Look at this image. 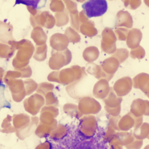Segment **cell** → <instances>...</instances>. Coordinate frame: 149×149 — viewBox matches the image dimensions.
Wrapping results in <instances>:
<instances>
[{
    "label": "cell",
    "instance_id": "1",
    "mask_svg": "<svg viewBox=\"0 0 149 149\" xmlns=\"http://www.w3.org/2000/svg\"><path fill=\"white\" fill-rule=\"evenodd\" d=\"M81 122L66 126V133L61 138L47 137L49 149H111L105 137V130L97 125L94 134L87 136L81 129Z\"/></svg>",
    "mask_w": 149,
    "mask_h": 149
},
{
    "label": "cell",
    "instance_id": "2",
    "mask_svg": "<svg viewBox=\"0 0 149 149\" xmlns=\"http://www.w3.org/2000/svg\"><path fill=\"white\" fill-rule=\"evenodd\" d=\"M87 75L85 67L74 65L61 71L52 72L48 75L47 79L50 81L67 85L85 78Z\"/></svg>",
    "mask_w": 149,
    "mask_h": 149
},
{
    "label": "cell",
    "instance_id": "3",
    "mask_svg": "<svg viewBox=\"0 0 149 149\" xmlns=\"http://www.w3.org/2000/svg\"><path fill=\"white\" fill-rule=\"evenodd\" d=\"M16 49L17 50V52L13 60L12 64L17 70L27 66L36 48L29 40L22 39L17 42Z\"/></svg>",
    "mask_w": 149,
    "mask_h": 149
},
{
    "label": "cell",
    "instance_id": "4",
    "mask_svg": "<svg viewBox=\"0 0 149 149\" xmlns=\"http://www.w3.org/2000/svg\"><path fill=\"white\" fill-rule=\"evenodd\" d=\"M72 59L71 52L67 48L63 51L59 52L52 49L51 56L49 60V67L53 70H59L62 67L71 63Z\"/></svg>",
    "mask_w": 149,
    "mask_h": 149
},
{
    "label": "cell",
    "instance_id": "5",
    "mask_svg": "<svg viewBox=\"0 0 149 149\" xmlns=\"http://www.w3.org/2000/svg\"><path fill=\"white\" fill-rule=\"evenodd\" d=\"M82 8L88 18L103 15L107 10L105 0H90L82 5Z\"/></svg>",
    "mask_w": 149,
    "mask_h": 149
},
{
    "label": "cell",
    "instance_id": "6",
    "mask_svg": "<svg viewBox=\"0 0 149 149\" xmlns=\"http://www.w3.org/2000/svg\"><path fill=\"white\" fill-rule=\"evenodd\" d=\"M30 22L32 27H45L51 29L56 24L55 17L48 11L42 12L39 10L35 15L30 16Z\"/></svg>",
    "mask_w": 149,
    "mask_h": 149
},
{
    "label": "cell",
    "instance_id": "7",
    "mask_svg": "<svg viewBox=\"0 0 149 149\" xmlns=\"http://www.w3.org/2000/svg\"><path fill=\"white\" fill-rule=\"evenodd\" d=\"M102 40L101 48L103 52L109 54H113L116 51V41L117 38L113 31L110 28L106 27L102 33Z\"/></svg>",
    "mask_w": 149,
    "mask_h": 149
},
{
    "label": "cell",
    "instance_id": "8",
    "mask_svg": "<svg viewBox=\"0 0 149 149\" xmlns=\"http://www.w3.org/2000/svg\"><path fill=\"white\" fill-rule=\"evenodd\" d=\"M69 42L70 41L67 36L60 33L54 34L49 39L51 47L56 51H63L66 49Z\"/></svg>",
    "mask_w": 149,
    "mask_h": 149
},
{
    "label": "cell",
    "instance_id": "9",
    "mask_svg": "<svg viewBox=\"0 0 149 149\" xmlns=\"http://www.w3.org/2000/svg\"><path fill=\"white\" fill-rule=\"evenodd\" d=\"M132 81L134 88L141 89L145 94L149 95V74L141 73L136 75Z\"/></svg>",
    "mask_w": 149,
    "mask_h": 149
},
{
    "label": "cell",
    "instance_id": "10",
    "mask_svg": "<svg viewBox=\"0 0 149 149\" xmlns=\"http://www.w3.org/2000/svg\"><path fill=\"white\" fill-rule=\"evenodd\" d=\"M132 85V79L129 77H125L115 82L114 88L119 95H125L131 90Z\"/></svg>",
    "mask_w": 149,
    "mask_h": 149
},
{
    "label": "cell",
    "instance_id": "11",
    "mask_svg": "<svg viewBox=\"0 0 149 149\" xmlns=\"http://www.w3.org/2000/svg\"><path fill=\"white\" fill-rule=\"evenodd\" d=\"M87 66H88L87 68V72L99 80L106 79L107 81H109L113 77V75L108 74L105 72L101 65H98L93 63H89Z\"/></svg>",
    "mask_w": 149,
    "mask_h": 149
},
{
    "label": "cell",
    "instance_id": "12",
    "mask_svg": "<svg viewBox=\"0 0 149 149\" xmlns=\"http://www.w3.org/2000/svg\"><path fill=\"white\" fill-rule=\"evenodd\" d=\"M133 26L132 17L127 11L120 10L117 14L116 27H124L126 28H131Z\"/></svg>",
    "mask_w": 149,
    "mask_h": 149
},
{
    "label": "cell",
    "instance_id": "13",
    "mask_svg": "<svg viewBox=\"0 0 149 149\" xmlns=\"http://www.w3.org/2000/svg\"><path fill=\"white\" fill-rule=\"evenodd\" d=\"M142 39V33L137 28H132L130 30L126 44L130 48L132 49L139 46V44Z\"/></svg>",
    "mask_w": 149,
    "mask_h": 149
},
{
    "label": "cell",
    "instance_id": "14",
    "mask_svg": "<svg viewBox=\"0 0 149 149\" xmlns=\"http://www.w3.org/2000/svg\"><path fill=\"white\" fill-rule=\"evenodd\" d=\"M119 65L120 63L118 60L111 56L105 59L100 65L102 67V70L107 74L114 75V73L117 71Z\"/></svg>",
    "mask_w": 149,
    "mask_h": 149
},
{
    "label": "cell",
    "instance_id": "15",
    "mask_svg": "<svg viewBox=\"0 0 149 149\" xmlns=\"http://www.w3.org/2000/svg\"><path fill=\"white\" fill-rule=\"evenodd\" d=\"M31 38L36 43V46H41L46 44L47 36L42 27H36L31 31Z\"/></svg>",
    "mask_w": 149,
    "mask_h": 149
},
{
    "label": "cell",
    "instance_id": "16",
    "mask_svg": "<svg viewBox=\"0 0 149 149\" xmlns=\"http://www.w3.org/2000/svg\"><path fill=\"white\" fill-rule=\"evenodd\" d=\"M1 29H3V31H1V43L7 44L9 41L14 40L12 36V25L1 21Z\"/></svg>",
    "mask_w": 149,
    "mask_h": 149
},
{
    "label": "cell",
    "instance_id": "17",
    "mask_svg": "<svg viewBox=\"0 0 149 149\" xmlns=\"http://www.w3.org/2000/svg\"><path fill=\"white\" fill-rule=\"evenodd\" d=\"M80 32L83 35L88 37H93L98 34V31L95 27L94 22L90 20L80 24Z\"/></svg>",
    "mask_w": 149,
    "mask_h": 149
},
{
    "label": "cell",
    "instance_id": "18",
    "mask_svg": "<svg viewBox=\"0 0 149 149\" xmlns=\"http://www.w3.org/2000/svg\"><path fill=\"white\" fill-rule=\"evenodd\" d=\"M99 56V51L97 47L90 46L87 47L83 52L82 56L84 59L89 63H92L98 59Z\"/></svg>",
    "mask_w": 149,
    "mask_h": 149
},
{
    "label": "cell",
    "instance_id": "19",
    "mask_svg": "<svg viewBox=\"0 0 149 149\" xmlns=\"http://www.w3.org/2000/svg\"><path fill=\"white\" fill-rule=\"evenodd\" d=\"M15 47L6 43H1L0 55L1 58H10L14 55Z\"/></svg>",
    "mask_w": 149,
    "mask_h": 149
},
{
    "label": "cell",
    "instance_id": "20",
    "mask_svg": "<svg viewBox=\"0 0 149 149\" xmlns=\"http://www.w3.org/2000/svg\"><path fill=\"white\" fill-rule=\"evenodd\" d=\"M69 13L67 9H65L62 12L56 13L55 19L56 20V26L57 27H62L66 25L69 22Z\"/></svg>",
    "mask_w": 149,
    "mask_h": 149
},
{
    "label": "cell",
    "instance_id": "21",
    "mask_svg": "<svg viewBox=\"0 0 149 149\" xmlns=\"http://www.w3.org/2000/svg\"><path fill=\"white\" fill-rule=\"evenodd\" d=\"M47 46L45 44L41 46H36L33 58L38 61H43L47 57Z\"/></svg>",
    "mask_w": 149,
    "mask_h": 149
},
{
    "label": "cell",
    "instance_id": "22",
    "mask_svg": "<svg viewBox=\"0 0 149 149\" xmlns=\"http://www.w3.org/2000/svg\"><path fill=\"white\" fill-rule=\"evenodd\" d=\"M46 1H33V0H17L16 1L15 4H25L27 7H30L33 8H36V9L42 8L45 7L46 3Z\"/></svg>",
    "mask_w": 149,
    "mask_h": 149
},
{
    "label": "cell",
    "instance_id": "23",
    "mask_svg": "<svg viewBox=\"0 0 149 149\" xmlns=\"http://www.w3.org/2000/svg\"><path fill=\"white\" fill-rule=\"evenodd\" d=\"M64 34L67 36L70 42L78 43L80 42L81 40L80 36L78 33V32L71 27L66 28Z\"/></svg>",
    "mask_w": 149,
    "mask_h": 149
},
{
    "label": "cell",
    "instance_id": "24",
    "mask_svg": "<svg viewBox=\"0 0 149 149\" xmlns=\"http://www.w3.org/2000/svg\"><path fill=\"white\" fill-rule=\"evenodd\" d=\"M129 55V52L125 48L117 49L116 51L112 55V57L118 60L120 63L125 61L128 58Z\"/></svg>",
    "mask_w": 149,
    "mask_h": 149
},
{
    "label": "cell",
    "instance_id": "25",
    "mask_svg": "<svg viewBox=\"0 0 149 149\" xmlns=\"http://www.w3.org/2000/svg\"><path fill=\"white\" fill-rule=\"evenodd\" d=\"M79 13L78 12L75 13H71L70 14V22L71 25L73 29L77 32H80V22L79 16Z\"/></svg>",
    "mask_w": 149,
    "mask_h": 149
},
{
    "label": "cell",
    "instance_id": "26",
    "mask_svg": "<svg viewBox=\"0 0 149 149\" xmlns=\"http://www.w3.org/2000/svg\"><path fill=\"white\" fill-rule=\"evenodd\" d=\"M130 30L126 28H117L114 31L117 39L120 41H125L127 40Z\"/></svg>",
    "mask_w": 149,
    "mask_h": 149
},
{
    "label": "cell",
    "instance_id": "27",
    "mask_svg": "<svg viewBox=\"0 0 149 149\" xmlns=\"http://www.w3.org/2000/svg\"><path fill=\"white\" fill-rule=\"evenodd\" d=\"M130 55L133 59H143L145 56V50L143 47L139 46L136 48L131 49Z\"/></svg>",
    "mask_w": 149,
    "mask_h": 149
},
{
    "label": "cell",
    "instance_id": "28",
    "mask_svg": "<svg viewBox=\"0 0 149 149\" xmlns=\"http://www.w3.org/2000/svg\"><path fill=\"white\" fill-rule=\"evenodd\" d=\"M50 9L52 12L59 13L65 10V6L62 1H52Z\"/></svg>",
    "mask_w": 149,
    "mask_h": 149
},
{
    "label": "cell",
    "instance_id": "29",
    "mask_svg": "<svg viewBox=\"0 0 149 149\" xmlns=\"http://www.w3.org/2000/svg\"><path fill=\"white\" fill-rule=\"evenodd\" d=\"M20 77H21V74L19 71L17 70L8 71L6 72L3 80L4 82L7 84L8 82H9L10 81Z\"/></svg>",
    "mask_w": 149,
    "mask_h": 149
},
{
    "label": "cell",
    "instance_id": "30",
    "mask_svg": "<svg viewBox=\"0 0 149 149\" xmlns=\"http://www.w3.org/2000/svg\"><path fill=\"white\" fill-rule=\"evenodd\" d=\"M63 3L65 4L67 10L69 14L75 13L78 12L77 9V4L73 1H63Z\"/></svg>",
    "mask_w": 149,
    "mask_h": 149
},
{
    "label": "cell",
    "instance_id": "31",
    "mask_svg": "<svg viewBox=\"0 0 149 149\" xmlns=\"http://www.w3.org/2000/svg\"><path fill=\"white\" fill-rule=\"evenodd\" d=\"M126 8L136 9L141 4V1H123Z\"/></svg>",
    "mask_w": 149,
    "mask_h": 149
},
{
    "label": "cell",
    "instance_id": "32",
    "mask_svg": "<svg viewBox=\"0 0 149 149\" xmlns=\"http://www.w3.org/2000/svg\"><path fill=\"white\" fill-rule=\"evenodd\" d=\"M19 71L21 74V78H29L31 77L32 74V71L31 67L28 65L27 66L24 67L20 70H17Z\"/></svg>",
    "mask_w": 149,
    "mask_h": 149
},
{
    "label": "cell",
    "instance_id": "33",
    "mask_svg": "<svg viewBox=\"0 0 149 149\" xmlns=\"http://www.w3.org/2000/svg\"><path fill=\"white\" fill-rule=\"evenodd\" d=\"M79 16L80 24L85 22H86L87 21H88V17L87 16L84 10L79 12Z\"/></svg>",
    "mask_w": 149,
    "mask_h": 149
},
{
    "label": "cell",
    "instance_id": "34",
    "mask_svg": "<svg viewBox=\"0 0 149 149\" xmlns=\"http://www.w3.org/2000/svg\"><path fill=\"white\" fill-rule=\"evenodd\" d=\"M144 2H145V4H146L148 7H149V1H145Z\"/></svg>",
    "mask_w": 149,
    "mask_h": 149
}]
</instances>
